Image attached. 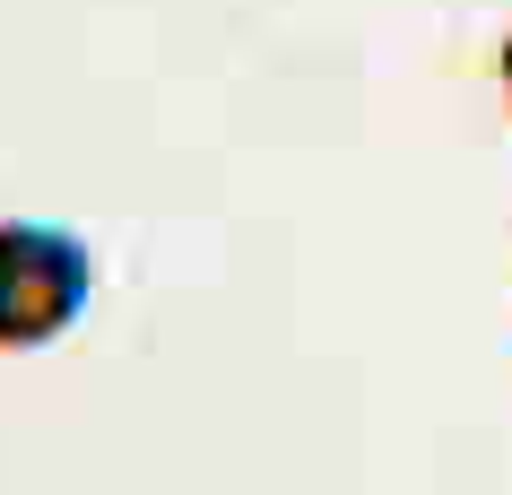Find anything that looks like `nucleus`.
I'll return each instance as SVG.
<instances>
[{
  "mask_svg": "<svg viewBox=\"0 0 512 495\" xmlns=\"http://www.w3.org/2000/svg\"><path fill=\"white\" fill-rule=\"evenodd\" d=\"M495 79H504V96H512V35H504V53H495Z\"/></svg>",
  "mask_w": 512,
  "mask_h": 495,
  "instance_id": "f03ea898",
  "label": "nucleus"
},
{
  "mask_svg": "<svg viewBox=\"0 0 512 495\" xmlns=\"http://www.w3.org/2000/svg\"><path fill=\"white\" fill-rule=\"evenodd\" d=\"M96 296V252L53 218H0V357L53 348Z\"/></svg>",
  "mask_w": 512,
  "mask_h": 495,
  "instance_id": "f257e3e1",
  "label": "nucleus"
}]
</instances>
